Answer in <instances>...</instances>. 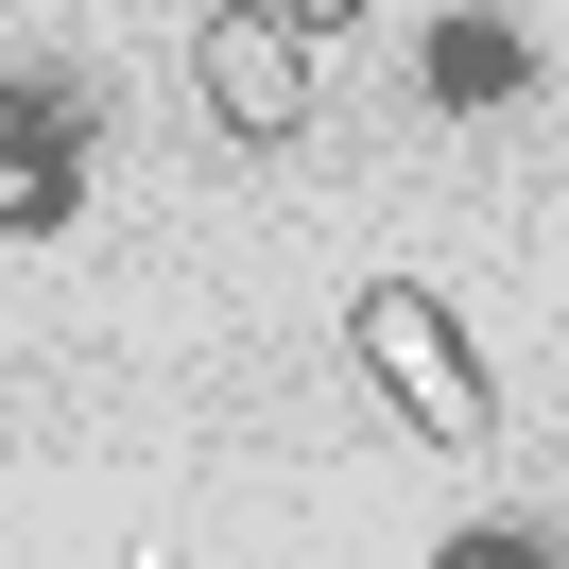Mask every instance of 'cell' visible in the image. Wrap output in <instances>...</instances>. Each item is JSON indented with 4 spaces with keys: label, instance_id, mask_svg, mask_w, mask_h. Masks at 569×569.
Here are the masks:
<instances>
[{
    "label": "cell",
    "instance_id": "obj_1",
    "mask_svg": "<svg viewBox=\"0 0 569 569\" xmlns=\"http://www.w3.org/2000/svg\"><path fill=\"white\" fill-rule=\"evenodd\" d=\"M346 328H362V380H380L431 449H500V380H483V346H466V311L431 277H362Z\"/></svg>",
    "mask_w": 569,
    "mask_h": 569
},
{
    "label": "cell",
    "instance_id": "obj_2",
    "mask_svg": "<svg viewBox=\"0 0 569 569\" xmlns=\"http://www.w3.org/2000/svg\"><path fill=\"white\" fill-rule=\"evenodd\" d=\"M190 70H208V121H224V139H259V156L311 139V36H293L277 0H208Z\"/></svg>",
    "mask_w": 569,
    "mask_h": 569
},
{
    "label": "cell",
    "instance_id": "obj_3",
    "mask_svg": "<svg viewBox=\"0 0 569 569\" xmlns=\"http://www.w3.org/2000/svg\"><path fill=\"white\" fill-rule=\"evenodd\" d=\"M70 208H87V173H70V139H52V104H0V224L52 242Z\"/></svg>",
    "mask_w": 569,
    "mask_h": 569
},
{
    "label": "cell",
    "instance_id": "obj_4",
    "mask_svg": "<svg viewBox=\"0 0 569 569\" xmlns=\"http://www.w3.org/2000/svg\"><path fill=\"white\" fill-rule=\"evenodd\" d=\"M431 87H449V104H483V87L518 104V87H535V36H518V18H449V52H431Z\"/></svg>",
    "mask_w": 569,
    "mask_h": 569
},
{
    "label": "cell",
    "instance_id": "obj_5",
    "mask_svg": "<svg viewBox=\"0 0 569 569\" xmlns=\"http://www.w3.org/2000/svg\"><path fill=\"white\" fill-rule=\"evenodd\" d=\"M431 569H552V535H518V518H483V535H449Z\"/></svg>",
    "mask_w": 569,
    "mask_h": 569
},
{
    "label": "cell",
    "instance_id": "obj_6",
    "mask_svg": "<svg viewBox=\"0 0 569 569\" xmlns=\"http://www.w3.org/2000/svg\"><path fill=\"white\" fill-rule=\"evenodd\" d=\"M277 18H293V36H346V18H362V0H277Z\"/></svg>",
    "mask_w": 569,
    "mask_h": 569
}]
</instances>
